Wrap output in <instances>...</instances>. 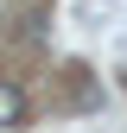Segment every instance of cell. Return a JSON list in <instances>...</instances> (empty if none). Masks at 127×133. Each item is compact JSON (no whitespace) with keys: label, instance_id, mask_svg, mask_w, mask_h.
Here are the masks:
<instances>
[{"label":"cell","instance_id":"1","mask_svg":"<svg viewBox=\"0 0 127 133\" xmlns=\"http://www.w3.org/2000/svg\"><path fill=\"white\" fill-rule=\"evenodd\" d=\"M19 121H26V95L13 82H0V127H19Z\"/></svg>","mask_w":127,"mask_h":133}]
</instances>
